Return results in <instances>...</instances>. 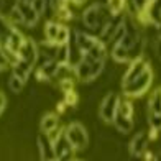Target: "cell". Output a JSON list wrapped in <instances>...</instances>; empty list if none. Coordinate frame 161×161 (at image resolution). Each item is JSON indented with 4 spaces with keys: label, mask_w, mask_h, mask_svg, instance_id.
<instances>
[{
    "label": "cell",
    "mask_w": 161,
    "mask_h": 161,
    "mask_svg": "<svg viewBox=\"0 0 161 161\" xmlns=\"http://www.w3.org/2000/svg\"><path fill=\"white\" fill-rule=\"evenodd\" d=\"M151 82H153V71L148 66L136 79H133L131 82H128L125 86H122V89H123V94L128 96V97H140L148 91Z\"/></svg>",
    "instance_id": "6da1fadb"
},
{
    "label": "cell",
    "mask_w": 161,
    "mask_h": 161,
    "mask_svg": "<svg viewBox=\"0 0 161 161\" xmlns=\"http://www.w3.org/2000/svg\"><path fill=\"white\" fill-rule=\"evenodd\" d=\"M64 133L76 150H84L86 146L89 145V136H87V131H86L82 123H79V122L69 123V125L64 128Z\"/></svg>",
    "instance_id": "7a4b0ae2"
},
{
    "label": "cell",
    "mask_w": 161,
    "mask_h": 161,
    "mask_svg": "<svg viewBox=\"0 0 161 161\" xmlns=\"http://www.w3.org/2000/svg\"><path fill=\"white\" fill-rule=\"evenodd\" d=\"M119 100H120V97L117 96L115 92H108L104 96V99H102L100 108H99V117L105 123L114 122V117L117 114V107H119Z\"/></svg>",
    "instance_id": "3957f363"
},
{
    "label": "cell",
    "mask_w": 161,
    "mask_h": 161,
    "mask_svg": "<svg viewBox=\"0 0 161 161\" xmlns=\"http://www.w3.org/2000/svg\"><path fill=\"white\" fill-rule=\"evenodd\" d=\"M53 148H54L56 159H69L71 155H74V151H76V148L68 140V136H66L64 131L53 142Z\"/></svg>",
    "instance_id": "277c9868"
},
{
    "label": "cell",
    "mask_w": 161,
    "mask_h": 161,
    "mask_svg": "<svg viewBox=\"0 0 161 161\" xmlns=\"http://www.w3.org/2000/svg\"><path fill=\"white\" fill-rule=\"evenodd\" d=\"M148 143H150V135L146 130H140L138 133L131 138L130 143H128V151L131 156H142L145 150L148 148Z\"/></svg>",
    "instance_id": "5b68a950"
},
{
    "label": "cell",
    "mask_w": 161,
    "mask_h": 161,
    "mask_svg": "<svg viewBox=\"0 0 161 161\" xmlns=\"http://www.w3.org/2000/svg\"><path fill=\"white\" fill-rule=\"evenodd\" d=\"M15 7L21 12V17H23V21L28 28H33L36 26V23L40 21V13L35 10V7L30 3V2H23V0H17L15 2Z\"/></svg>",
    "instance_id": "8992f818"
},
{
    "label": "cell",
    "mask_w": 161,
    "mask_h": 161,
    "mask_svg": "<svg viewBox=\"0 0 161 161\" xmlns=\"http://www.w3.org/2000/svg\"><path fill=\"white\" fill-rule=\"evenodd\" d=\"M148 66H150V63L146 61L143 56L138 58V59L130 61L128 63V69L125 71V74H123V77H122V86H125V84L131 82L133 79H136L146 68H148Z\"/></svg>",
    "instance_id": "52a82bcc"
},
{
    "label": "cell",
    "mask_w": 161,
    "mask_h": 161,
    "mask_svg": "<svg viewBox=\"0 0 161 161\" xmlns=\"http://www.w3.org/2000/svg\"><path fill=\"white\" fill-rule=\"evenodd\" d=\"M17 59H21V61H26L28 64L35 66L36 59H38V46L35 45L33 40H28L25 38V43L21 45L18 54H17Z\"/></svg>",
    "instance_id": "ba28073f"
},
{
    "label": "cell",
    "mask_w": 161,
    "mask_h": 161,
    "mask_svg": "<svg viewBox=\"0 0 161 161\" xmlns=\"http://www.w3.org/2000/svg\"><path fill=\"white\" fill-rule=\"evenodd\" d=\"M36 145H38V150H40V155L43 159L51 161V159H56L54 155V148H53V142L48 138V135H38L36 136Z\"/></svg>",
    "instance_id": "9c48e42d"
},
{
    "label": "cell",
    "mask_w": 161,
    "mask_h": 161,
    "mask_svg": "<svg viewBox=\"0 0 161 161\" xmlns=\"http://www.w3.org/2000/svg\"><path fill=\"white\" fill-rule=\"evenodd\" d=\"M114 125L117 128V131H120L122 135H127L130 133L131 130H133V125H135V120H133V117H128V115H122L117 112L115 117H114Z\"/></svg>",
    "instance_id": "30bf717a"
},
{
    "label": "cell",
    "mask_w": 161,
    "mask_h": 161,
    "mask_svg": "<svg viewBox=\"0 0 161 161\" xmlns=\"http://www.w3.org/2000/svg\"><path fill=\"white\" fill-rule=\"evenodd\" d=\"M74 72L77 79L80 80V82H91V80H94V76H92V68H91V61H87L82 58V61H79L76 66H74Z\"/></svg>",
    "instance_id": "8fae6325"
},
{
    "label": "cell",
    "mask_w": 161,
    "mask_h": 161,
    "mask_svg": "<svg viewBox=\"0 0 161 161\" xmlns=\"http://www.w3.org/2000/svg\"><path fill=\"white\" fill-rule=\"evenodd\" d=\"M112 59L115 63H130V56H128V48L120 45V43H115L112 48Z\"/></svg>",
    "instance_id": "7c38bea8"
},
{
    "label": "cell",
    "mask_w": 161,
    "mask_h": 161,
    "mask_svg": "<svg viewBox=\"0 0 161 161\" xmlns=\"http://www.w3.org/2000/svg\"><path fill=\"white\" fill-rule=\"evenodd\" d=\"M146 108H148V112L161 114V87L151 94V97L148 99V105H146Z\"/></svg>",
    "instance_id": "4fadbf2b"
},
{
    "label": "cell",
    "mask_w": 161,
    "mask_h": 161,
    "mask_svg": "<svg viewBox=\"0 0 161 161\" xmlns=\"http://www.w3.org/2000/svg\"><path fill=\"white\" fill-rule=\"evenodd\" d=\"M117 112L122 114V115L133 117V114H135V105H133V102L128 100V99H120V100H119V107H117Z\"/></svg>",
    "instance_id": "5bb4252c"
},
{
    "label": "cell",
    "mask_w": 161,
    "mask_h": 161,
    "mask_svg": "<svg viewBox=\"0 0 161 161\" xmlns=\"http://www.w3.org/2000/svg\"><path fill=\"white\" fill-rule=\"evenodd\" d=\"M40 127H41V130L45 131V133H46V131H49L51 128L58 127V115H54V114H46V115H43Z\"/></svg>",
    "instance_id": "9a60e30c"
},
{
    "label": "cell",
    "mask_w": 161,
    "mask_h": 161,
    "mask_svg": "<svg viewBox=\"0 0 161 161\" xmlns=\"http://www.w3.org/2000/svg\"><path fill=\"white\" fill-rule=\"evenodd\" d=\"M59 26H61V25L56 23V21H48V23L45 25V36H46V40L54 41L58 31H59Z\"/></svg>",
    "instance_id": "2e32d148"
},
{
    "label": "cell",
    "mask_w": 161,
    "mask_h": 161,
    "mask_svg": "<svg viewBox=\"0 0 161 161\" xmlns=\"http://www.w3.org/2000/svg\"><path fill=\"white\" fill-rule=\"evenodd\" d=\"M23 86H25V80H21L20 77H17L15 74H12L10 79H8V87L12 92L15 94H20L21 91H23Z\"/></svg>",
    "instance_id": "e0dca14e"
},
{
    "label": "cell",
    "mask_w": 161,
    "mask_h": 161,
    "mask_svg": "<svg viewBox=\"0 0 161 161\" xmlns=\"http://www.w3.org/2000/svg\"><path fill=\"white\" fill-rule=\"evenodd\" d=\"M146 122H148L150 128H155V130L161 131V114L148 112V115H146Z\"/></svg>",
    "instance_id": "ac0fdd59"
},
{
    "label": "cell",
    "mask_w": 161,
    "mask_h": 161,
    "mask_svg": "<svg viewBox=\"0 0 161 161\" xmlns=\"http://www.w3.org/2000/svg\"><path fill=\"white\" fill-rule=\"evenodd\" d=\"M107 7L110 8V12L114 13V15L123 13V10H125V0H108Z\"/></svg>",
    "instance_id": "d6986e66"
},
{
    "label": "cell",
    "mask_w": 161,
    "mask_h": 161,
    "mask_svg": "<svg viewBox=\"0 0 161 161\" xmlns=\"http://www.w3.org/2000/svg\"><path fill=\"white\" fill-rule=\"evenodd\" d=\"M58 45H66V43H69V30L68 26H59V31L56 35V40H54Z\"/></svg>",
    "instance_id": "ffe728a7"
},
{
    "label": "cell",
    "mask_w": 161,
    "mask_h": 161,
    "mask_svg": "<svg viewBox=\"0 0 161 161\" xmlns=\"http://www.w3.org/2000/svg\"><path fill=\"white\" fill-rule=\"evenodd\" d=\"M10 23H13V25H25L23 17H21V12L17 8L15 5H13L12 10H10Z\"/></svg>",
    "instance_id": "44dd1931"
},
{
    "label": "cell",
    "mask_w": 161,
    "mask_h": 161,
    "mask_svg": "<svg viewBox=\"0 0 161 161\" xmlns=\"http://www.w3.org/2000/svg\"><path fill=\"white\" fill-rule=\"evenodd\" d=\"M13 74L26 82V80H28V76H30V71H26L25 68H21V66H18V64H13Z\"/></svg>",
    "instance_id": "7402d4cb"
},
{
    "label": "cell",
    "mask_w": 161,
    "mask_h": 161,
    "mask_svg": "<svg viewBox=\"0 0 161 161\" xmlns=\"http://www.w3.org/2000/svg\"><path fill=\"white\" fill-rule=\"evenodd\" d=\"M77 94L74 92V91H69V92H66V99H64V102H66V105H76L77 104Z\"/></svg>",
    "instance_id": "603a6c76"
},
{
    "label": "cell",
    "mask_w": 161,
    "mask_h": 161,
    "mask_svg": "<svg viewBox=\"0 0 161 161\" xmlns=\"http://www.w3.org/2000/svg\"><path fill=\"white\" fill-rule=\"evenodd\" d=\"M59 87L64 91V92H69V91H74V82L69 79V77H66V79H61V82H59Z\"/></svg>",
    "instance_id": "cb8c5ba5"
},
{
    "label": "cell",
    "mask_w": 161,
    "mask_h": 161,
    "mask_svg": "<svg viewBox=\"0 0 161 161\" xmlns=\"http://www.w3.org/2000/svg\"><path fill=\"white\" fill-rule=\"evenodd\" d=\"M63 131H64L63 128H59V127H54V128H51L49 131H46V135H48V138H49L51 142H54L56 138H58V136H59V135L63 133Z\"/></svg>",
    "instance_id": "d4e9b609"
},
{
    "label": "cell",
    "mask_w": 161,
    "mask_h": 161,
    "mask_svg": "<svg viewBox=\"0 0 161 161\" xmlns=\"http://www.w3.org/2000/svg\"><path fill=\"white\" fill-rule=\"evenodd\" d=\"M8 63H10V61H8V58L5 56V53L2 51V48H0V72L7 69V66H8Z\"/></svg>",
    "instance_id": "484cf974"
},
{
    "label": "cell",
    "mask_w": 161,
    "mask_h": 161,
    "mask_svg": "<svg viewBox=\"0 0 161 161\" xmlns=\"http://www.w3.org/2000/svg\"><path fill=\"white\" fill-rule=\"evenodd\" d=\"M5 104H7V97L3 96V94H0V114L3 112V108H5Z\"/></svg>",
    "instance_id": "4316f807"
},
{
    "label": "cell",
    "mask_w": 161,
    "mask_h": 161,
    "mask_svg": "<svg viewBox=\"0 0 161 161\" xmlns=\"http://www.w3.org/2000/svg\"><path fill=\"white\" fill-rule=\"evenodd\" d=\"M97 3H100V5H107V3H108V0H97Z\"/></svg>",
    "instance_id": "83f0119b"
},
{
    "label": "cell",
    "mask_w": 161,
    "mask_h": 161,
    "mask_svg": "<svg viewBox=\"0 0 161 161\" xmlns=\"http://www.w3.org/2000/svg\"><path fill=\"white\" fill-rule=\"evenodd\" d=\"M72 2H74L76 5H80V3H84V2H86V0H72Z\"/></svg>",
    "instance_id": "f1b7e54d"
},
{
    "label": "cell",
    "mask_w": 161,
    "mask_h": 161,
    "mask_svg": "<svg viewBox=\"0 0 161 161\" xmlns=\"http://www.w3.org/2000/svg\"><path fill=\"white\" fill-rule=\"evenodd\" d=\"M151 2H153V0H148V3H151Z\"/></svg>",
    "instance_id": "f546056e"
},
{
    "label": "cell",
    "mask_w": 161,
    "mask_h": 161,
    "mask_svg": "<svg viewBox=\"0 0 161 161\" xmlns=\"http://www.w3.org/2000/svg\"><path fill=\"white\" fill-rule=\"evenodd\" d=\"M159 61H161V54H159Z\"/></svg>",
    "instance_id": "4dcf8cb0"
}]
</instances>
